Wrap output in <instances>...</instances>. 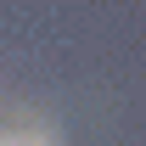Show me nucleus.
Instances as JSON below:
<instances>
[{"instance_id": "1", "label": "nucleus", "mask_w": 146, "mask_h": 146, "mask_svg": "<svg viewBox=\"0 0 146 146\" xmlns=\"http://www.w3.org/2000/svg\"><path fill=\"white\" fill-rule=\"evenodd\" d=\"M0 146H56V141L45 135V129H6V135H0Z\"/></svg>"}]
</instances>
